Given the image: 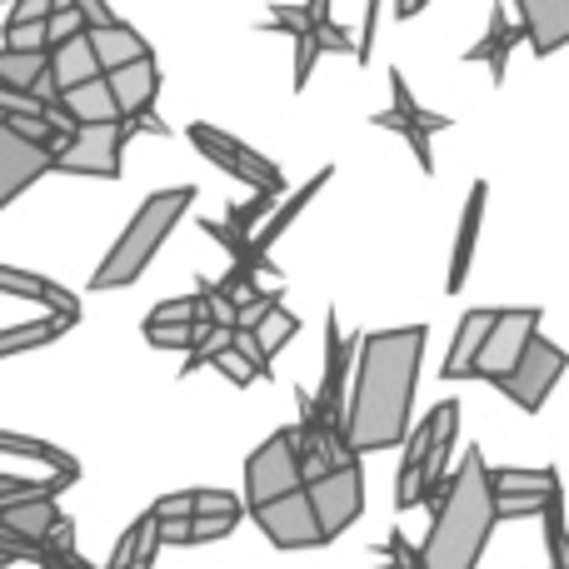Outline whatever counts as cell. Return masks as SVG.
I'll use <instances>...</instances> for the list:
<instances>
[{"instance_id":"1","label":"cell","mask_w":569,"mask_h":569,"mask_svg":"<svg viewBox=\"0 0 569 569\" xmlns=\"http://www.w3.org/2000/svg\"><path fill=\"white\" fill-rule=\"evenodd\" d=\"M425 325H400V330H370L360 340L355 360V385L345 400V445L355 455L395 450L410 435L415 385H420L425 360Z\"/></svg>"},{"instance_id":"2","label":"cell","mask_w":569,"mask_h":569,"mask_svg":"<svg viewBox=\"0 0 569 569\" xmlns=\"http://www.w3.org/2000/svg\"><path fill=\"white\" fill-rule=\"evenodd\" d=\"M430 535L420 545V569H475L495 535V480L480 450H465L460 470L430 505Z\"/></svg>"},{"instance_id":"3","label":"cell","mask_w":569,"mask_h":569,"mask_svg":"<svg viewBox=\"0 0 569 569\" xmlns=\"http://www.w3.org/2000/svg\"><path fill=\"white\" fill-rule=\"evenodd\" d=\"M190 206H196V186L156 190V196L140 200V210L130 216L126 236L110 246V256L100 260V270L90 276V290H126V284H136Z\"/></svg>"},{"instance_id":"4","label":"cell","mask_w":569,"mask_h":569,"mask_svg":"<svg viewBox=\"0 0 569 569\" xmlns=\"http://www.w3.org/2000/svg\"><path fill=\"white\" fill-rule=\"evenodd\" d=\"M130 136H140L136 120H106V126H76L70 140L56 150V170L66 176H96L120 180V156H126Z\"/></svg>"},{"instance_id":"5","label":"cell","mask_w":569,"mask_h":569,"mask_svg":"<svg viewBox=\"0 0 569 569\" xmlns=\"http://www.w3.org/2000/svg\"><path fill=\"white\" fill-rule=\"evenodd\" d=\"M545 310L540 305H510V310H495V325L480 345V360H475V380L500 385L505 375L520 365V355L530 350V340L540 335Z\"/></svg>"},{"instance_id":"6","label":"cell","mask_w":569,"mask_h":569,"mask_svg":"<svg viewBox=\"0 0 569 569\" xmlns=\"http://www.w3.org/2000/svg\"><path fill=\"white\" fill-rule=\"evenodd\" d=\"M186 136H190V146H196L206 160H216V166L226 170V176L246 180L250 190H276V196H284V176H280V166H276L270 156H260V150H250L246 140L226 136V130H216V126H190Z\"/></svg>"},{"instance_id":"7","label":"cell","mask_w":569,"mask_h":569,"mask_svg":"<svg viewBox=\"0 0 569 569\" xmlns=\"http://www.w3.org/2000/svg\"><path fill=\"white\" fill-rule=\"evenodd\" d=\"M310 505L320 515V530L325 540L345 535L365 510V470H360V455L340 460L335 470H325L320 480H310Z\"/></svg>"},{"instance_id":"8","label":"cell","mask_w":569,"mask_h":569,"mask_svg":"<svg viewBox=\"0 0 569 569\" xmlns=\"http://www.w3.org/2000/svg\"><path fill=\"white\" fill-rule=\"evenodd\" d=\"M246 515L266 530V540L276 545V550H315V545H330L320 530V515H315V505H310V485H300V490L280 495V500H270V505H256V510H246Z\"/></svg>"},{"instance_id":"9","label":"cell","mask_w":569,"mask_h":569,"mask_svg":"<svg viewBox=\"0 0 569 569\" xmlns=\"http://www.w3.org/2000/svg\"><path fill=\"white\" fill-rule=\"evenodd\" d=\"M565 370H569V355H565L555 340L535 335L530 350L520 355V365H515V370L500 380V390L510 395V400L520 405L525 415H540V410H545V400H550V390L560 385V375H565Z\"/></svg>"},{"instance_id":"10","label":"cell","mask_w":569,"mask_h":569,"mask_svg":"<svg viewBox=\"0 0 569 569\" xmlns=\"http://www.w3.org/2000/svg\"><path fill=\"white\" fill-rule=\"evenodd\" d=\"M56 170V150H46L40 140L20 136L16 120L0 116V210L16 206L36 180H46Z\"/></svg>"},{"instance_id":"11","label":"cell","mask_w":569,"mask_h":569,"mask_svg":"<svg viewBox=\"0 0 569 569\" xmlns=\"http://www.w3.org/2000/svg\"><path fill=\"white\" fill-rule=\"evenodd\" d=\"M390 96H395V106L385 110V116H370V120H375L380 130H395V136L410 140V150H415V160H420V170H425V176H435L430 136H435V130H450L455 116H435V110L415 106V96H410V86H405L400 70H390Z\"/></svg>"},{"instance_id":"12","label":"cell","mask_w":569,"mask_h":569,"mask_svg":"<svg viewBox=\"0 0 569 569\" xmlns=\"http://www.w3.org/2000/svg\"><path fill=\"white\" fill-rule=\"evenodd\" d=\"M350 355H355L350 335L340 330V320H335V310H330V320H325V380H320L315 405H320V420L330 425V430H340V435H345V380L355 375Z\"/></svg>"},{"instance_id":"13","label":"cell","mask_w":569,"mask_h":569,"mask_svg":"<svg viewBox=\"0 0 569 569\" xmlns=\"http://www.w3.org/2000/svg\"><path fill=\"white\" fill-rule=\"evenodd\" d=\"M515 16L535 56H555L569 46V0H515Z\"/></svg>"},{"instance_id":"14","label":"cell","mask_w":569,"mask_h":569,"mask_svg":"<svg viewBox=\"0 0 569 569\" xmlns=\"http://www.w3.org/2000/svg\"><path fill=\"white\" fill-rule=\"evenodd\" d=\"M106 80H110V90H116L120 116H126V120H140V116H150V110H156V96H160V60H156V50H150V56H140V60H130V66L106 70Z\"/></svg>"},{"instance_id":"15","label":"cell","mask_w":569,"mask_h":569,"mask_svg":"<svg viewBox=\"0 0 569 569\" xmlns=\"http://www.w3.org/2000/svg\"><path fill=\"white\" fill-rule=\"evenodd\" d=\"M485 200H490V186H485V180H475L470 200H465L460 230H455V256H450V276H445V295H460L465 280H470L475 246H480V226H485Z\"/></svg>"},{"instance_id":"16","label":"cell","mask_w":569,"mask_h":569,"mask_svg":"<svg viewBox=\"0 0 569 569\" xmlns=\"http://www.w3.org/2000/svg\"><path fill=\"white\" fill-rule=\"evenodd\" d=\"M50 110H56L60 120H70V126H106V120H126L106 76L86 80V86H76V90H60V100Z\"/></svg>"},{"instance_id":"17","label":"cell","mask_w":569,"mask_h":569,"mask_svg":"<svg viewBox=\"0 0 569 569\" xmlns=\"http://www.w3.org/2000/svg\"><path fill=\"white\" fill-rule=\"evenodd\" d=\"M520 26H510V10L495 0L490 6V26H485V40H475L470 50H465V60L470 66H490V80L495 86H505V70H510V50L520 46Z\"/></svg>"},{"instance_id":"18","label":"cell","mask_w":569,"mask_h":569,"mask_svg":"<svg viewBox=\"0 0 569 569\" xmlns=\"http://www.w3.org/2000/svg\"><path fill=\"white\" fill-rule=\"evenodd\" d=\"M96 76H106V66H100L96 46H90V30H80V36L50 46V86L56 90H76Z\"/></svg>"},{"instance_id":"19","label":"cell","mask_w":569,"mask_h":569,"mask_svg":"<svg viewBox=\"0 0 569 569\" xmlns=\"http://www.w3.org/2000/svg\"><path fill=\"white\" fill-rule=\"evenodd\" d=\"M490 325H495V310H485V305L465 310L450 355H445V370H440L445 380H475V360H480V345H485V335H490Z\"/></svg>"},{"instance_id":"20","label":"cell","mask_w":569,"mask_h":569,"mask_svg":"<svg viewBox=\"0 0 569 569\" xmlns=\"http://www.w3.org/2000/svg\"><path fill=\"white\" fill-rule=\"evenodd\" d=\"M330 176H335V170H330V166H325V170H315V176H310V180H305V186H300V190H295V196H290V200H284V206H280V210H270V216H266V226H260V230H256V240H250V250H256V256H266V250H270V246H276V240L284 236V230H290V226H295V220H300V210H305V206H310V200H315V196H320V190H325V186H330Z\"/></svg>"},{"instance_id":"21","label":"cell","mask_w":569,"mask_h":569,"mask_svg":"<svg viewBox=\"0 0 569 569\" xmlns=\"http://www.w3.org/2000/svg\"><path fill=\"white\" fill-rule=\"evenodd\" d=\"M90 46H96V56H100V66H106V70L150 56L146 36H140L136 26H126V20H116V26H90Z\"/></svg>"},{"instance_id":"22","label":"cell","mask_w":569,"mask_h":569,"mask_svg":"<svg viewBox=\"0 0 569 569\" xmlns=\"http://www.w3.org/2000/svg\"><path fill=\"white\" fill-rule=\"evenodd\" d=\"M56 520H60V510H56V500H16V505H0V525H6L10 535H20V540H30V545H40L50 530H56Z\"/></svg>"},{"instance_id":"23","label":"cell","mask_w":569,"mask_h":569,"mask_svg":"<svg viewBox=\"0 0 569 569\" xmlns=\"http://www.w3.org/2000/svg\"><path fill=\"white\" fill-rule=\"evenodd\" d=\"M50 70V50H6L0 46V90L36 96V86Z\"/></svg>"},{"instance_id":"24","label":"cell","mask_w":569,"mask_h":569,"mask_svg":"<svg viewBox=\"0 0 569 569\" xmlns=\"http://www.w3.org/2000/svg\"><path fill=\"white\" fill-rule=\"evenodd\" d=\"M70 325H80V320H70V315H46V320H30V325H10V330H0V360H6V355H20V350L56 345Z\"/></svg>"},{"instance_id":"25","label":"cell","mask_w":569,"mask_h":569,"mask_svg":"<svg viewBox=\"0 0 569 569\" xmlns=\"http://www.w3.org/2000/svg\"><path fill=\"white\" fill-rule=\"evenodd\" d=\"M0 455H16V460H36V465H50L56 475H76L80 480V465L70 460L60 445H50V440H36V435H10V430H0Z\"/></svg>"},{"instance_id":"26","label":"cell","mask_w":569,"mask_h":569,"mask_svg":"<svg viewBox=\"0 0 569 569\" xmlns=\"http://www.w3.org/2000/svg\"><path fill=\"white\" fill-rule=\"evenodd\" d=\"M495 480V495H555L560 490V475L555 470H515V465H505V470H490Z\"/></svg>"},{"instance_id":"27","label":"cell","mask_w":569,"mask_h":569,"mask_svg":"<svg viewBox=\"0 0 569 569\" xmlns=\"http://www.w3.org/2000/svg\"><path fill=\"white\" fill-rule=\"evenodd\" d=\"M295 335H300V320H295L284 305H276V310H270L266 320L256 325V340H260V355H266V360H276V355L295 340Z\"/></svg>"},{"instance_id":"28","label":"cell","mask_w":569,"mask_h":569,"mask_svg":"<svg viewBox=\"0 0 569 569\" xmlns=\"http://www.w3.org/2000/svg\"><path fill=\"white\" fill-rule=\"evenodd\" d=\"M276 200H280L276 190H256V196H250L246 206H230V210H226V226L236 230V236L256 240V230L266 226V216H270V210H276Z\"/></svg>"},{"instance_id":"29","label":"cell","mask_w":569,"mask_h":569,"mask_svg":"<svg viewBox=\"0 0 569 569\" xmlns=\"http://www.w3.org/2000/svg\"><path fill=\"white\" fill-rule=\"evenodd\" d=\"M545 545H550V565L555 569H569V525H565V490L550 495V505H545Z\"/></svg>"},{"instance_id":"30","label":"cell","mask_w":569,"mask_h":569,"mask_svg":"<svg viewBox=\"0 0 569 569\" xmlns=\"http://www.w3.org/2000/svg\"><path fill=\"white\" fill-rule=\"evenodd\" d=\"M210 325L216 320H196V325H146V340L156 345V350H196L200 340L210 335Z\"/></svg>"},{"instance_id":"31","label":"cell","mask_w":569,"mask_h":569,"mask_svg":"<svg viewBox=\"0 0 569 569\" xmlns=\"http://www.w3.org/2000/svg\"><path fill=\"white\" fill-rule=\"evenodd\" d=\"M196 320H210V305L206 295H180V300H166L146 315V325H196Z\"/></svg>"},{"instance_id":"32","label":"cell","mask_w":569,"mask_h":569,"mask_svg":"<svg viewBox=\"0 0 569 569\" xmlns=\"http://www.w3.org/2000/svg\"><path fill=\"white\" fill-rule=\"evenodd\" d=\"M226 350H236V325H210L206 340L186 355V370L180 375H196L200 365H216V355H226Z\"/></svg>"},{"instance_id":"33","label":"cell","mask_w":569,"mask_h":569,"mask_svg":"<svg viewBox=\"0 0 569 569\" xmlns=\"http://www.w3.org/2000/svg\"><path fill=\"white\" fill-rule=\"evenodd\" d=\"M240 520H246V515H196V520H186V545H216V540H226V535H236Z\"/></svg>"},{"instance_id":"34","label":"cell","mask_w":569,"mask_h":569,"mask_svg":"<svg viewBox=\"0 0 569 569\" xmlns=\"http://www.w3.org/2000/svg\"><path fill=\"white\" fill-rule=\"evenodd\" d=\"M80 30H90V20H86V10H80L76 0H66V6H56V10L46 16V36H50V46H60V40L80 36Z\"/></svg>"},{"instance_id":"35","label":"cell","mask_w":569,"mask_h":569,"mask_svg":"<svg viewBox=\"0 0 569 569\" xmlns=\"http://www.w3.org/2000/svg\"><path fill=\"white\" fill-rule=\"evenodd\" d=\"M550 495H495V520H540Z\"/></svg>"},{"instance_id":"36","label":"cell","mask_w":569,"mask_h":569,"mask_svg":"<svg viewBox=\"0 0 569 569\" xmlns=\"http://www.w3.org/2000/svg\"><path fill=\"white\" fill-rule=\"evenodd\" d=\"M150 525H156V510H146V515H140L136 525H130L126 535H120V545H116V550H110L106 569H130V565H136V555H140V540H146V530H150Z\"/></svg>"},{"instance_id":"37","label":"cell","mask_w":569,"mask_h":569,"mask_svg":"<svg viewBox=\"0 0 569 569\" xmlns=\"http://www.w3.org/2000/svg\"><path fill=\"white\" fill-rule=\"evenodd\" d=\"M6 50H50L46 20H6Z\"/></svg>"},{"instance_id":"38","label":"cell","mask_w":569,"mask_h":569,"mask_svg":"<svg viewBox=\"0 0 569 569\" xmlns=\"http://www.w3.org/2000/svg\"><path fill=\"white\" fill-rule=\"evenodd\" d=\"M315 60H320V40H315V30H305V36H295V90L310 86Z\"/></svg>"},{"instance_id":"39","label":"cell","mask_w":569,"mask_h":569,"mask_svg":"<svg viewBox=\"0 0 569 569\" xmlns=\"http://www.w3.org/2000/svg\"><path fill=\"white\" fill-rule=\"evenodd\" d=\"M430 445H435V415H425V420L415 425L410 435H405V465H420V470H425V460H430Z\"/></svg>"},{"instance_id":"40","label":"cell","mask_w":569,"mask_h":569,"mask_svg":"<svg viewBox=\"0 0 569 569\" xmlns=\"http://www.w3.org/2000/svg\"><path fill=\"white\" fill-rule=\"evenodd\" d=\"M216 370L226 375V380L236 385V390H246V385H256V380H260V370H256V365H250V360H246V355H240V350H226V355H216Z\"/></svg>"},{"instance_id":"41","label":"cell","mask_w":569,"mask_h":569,"mask_svg":"<svg viewBox=\"0 0 569 569\" xmlns=\"http://www.w3.org/2000/svg\"><path fill=\"white\" fill-rule=\"evenodd\" d=\"M196 515H246V500L230 490H196Z\"/></svg>"},{"instance_id":"42","label":"cell","mask_w":569,"mask_h":569,"mask_svg":"<svg viewBox=\"0 0 569 569\" xmlns=\"http://www.w3.org/2000/svg\"><path fill=\"white\" fill-rule=\"evenodd\" d=\"M380 10H385V0H365V26H360V36H355V60H370L375 56V30H380Z\"/></svg>"},{"instance_id":"43","label":"cell","mask_w":569,"mask_h":569,"mask_svg":"<svg viewBox=\"0 0 569 569\" xmlns=\"http://www.w3.org/2000/svg\"><path fill=\"white\" fill-rule=\"evenodd\" d=\"M270 26L284 30V36H305V30H315V20L305 6H276L270 10Z\"/></svg>"},{"instance_id":"44","label":"cell","mask_w":569,"mask_h":569,"mask_svg":"<svg viewBox=\"0 0 569 569\" xmlns=\"http://www.w3.org/2000/svg\"><path fill=\"white\" fill-rule=\"evenodd\" d=\"M315 40H320V56H355V36L345 26H320L315 30Z\"/></svg>"},{"instance_id":"45","label":"cell","mask_w":569,"mask_h":569,"mask_svg":"<svg viewBox=\"0 0 569 569\" xmlns=\"http://www.w3.org/2000/svg\"><path fill=\"white\" fill-rule=\"evenodd\" d=\"M156 520H196V490L166 495V500L156 505Z\"/></svg>"},{"instance_id":"46","label":"cell","mask_w":569,"mask_h":569,"mask_svg":"<svg viewBox=\"0 0 569 569\" xmlns=\"http://www.w3.org/2000/svg\"><path fill=\"white\" fill-rule=\"evenodd\" d=\"M385 555H390L395 565H410V569H420V550H410V545H405V535H400V530L390 535V545H385Z\"/></svg>"},{"instance_id":"47","label":"cell","mask_w":569,"mask_h":569,"mask_svg":"<svg viewBox=\"0 0 569 569\" xmlns=\"http://www.w3.org/2000/svg\"><path fill=\"white\" fill-rule=\"evenodd\" d=\"M76 6L80 10H86V20H90V26H116V10H110V0H76Z\"/></svg>"},{"instance_id":"48","label":"cell","mask_w":569,"mask_h":569,"mask_svg":"<svg viewBox=\"0 0 569 569\" xmlns=\"http://www.w3.org/2000/svg\"><path fill=\"white\" fill-rule=\"evenodd\" d=\"M305 10H310L315 30H320V26H330V0H305Z\"/></svg>"},{"instance_id":"49","label":"cell","mask_w":569,"mask_h":569,"mask_svg":"<svg viewBox=\"0 0 569 569\" xmlns=\"http://www.w3.org/2000/svg\"><path fill=\"white\" fill-rule=\"evenodd\" d=\"M550 569H555V565H550Z\"/></svg>"}]
</instances>
